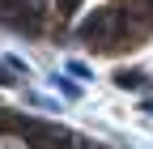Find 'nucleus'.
<instances>
[{"instance_id":"1","label":"nucleus","mask_w":153,"mask_h":149,"mask_svg":"<svg viewBox=\"0 0 153 149\" xmlns=\"http://www.w3.org/2000/svg\"><path fill=\"white\" fill-rule=\"evenodd\" d=\"M76 43L85 47H115V4H102V9H89L81 22H76Z\"/></svg>"},{"instance_id":"2","label":"nucleus","mask_w":153,"mask_h":149,"mask_svg":"<svg viewBox=\"0 0 153 149\" xmlns=\"http://www.w3.org/2000/svg\"><path fill=\"white\" fill-rule=\"evenodd\" d=\"M115 85H119V89H145L149 77H145L140 68H119V72H115Z\"/></svg>"},{"instance_id":"3","label":"nucleus","mask_w":153,"mask_h":149,"mask_svg":"<svg viewBox=\"0 0 153 149\" xmlns=\"http://www.w3.org/2000/svg\"><path fill=\"white\" fill-rule=\"evenodd\" d=\"M51 85H55V89H60V94H64V98H81V89H76V85H72L68 77H60V72H55V77H51Z\"/></svg>"},{"instance_id":"4","label":"nucleus","mask_w":153,"mask_h":149,"mask_svg":"<svg viewBox=\"0 0 153 149\" xmlns=\"http://www.w3.org/2000/svg\"><path fill=\"white\" fill-rule=\"evenodd\" d=\"M0 85H4V89H13V85H17V77H13V64H9V60H0Z\"/></svg>"},{"instance_id":"5","label":"nucleus","mask_w":153,"mask_h":149,"mask_svg":"<svg viewBox=\"0 0 153 149\" xmlns=\"http://www.w3.org/2000/svg\"><path fill=\"white\" fill-rule=\"evenodd\" d=\"M76 9H81V0H55V13L60 17H72Z\"/></svg>"},{"instance_id":"6","label":"nucleus","mask_w":153,"mask_h":149,"mask_svg":"<svg viewBox=\"0 0 153 149\" xmlns=\"http://www.w3.org/2000/svg\"><path fill=\"white\" fill-rule=\"evenodd\" d=\"M68 72H72V77H81V81H89V68H85L81 60H72V64H68Z\"/></svg>"},{"instance_id":"7","label":"nucleus","mask_w":153,"mask_h":149,"mask_svg":"<svg viewBox=\"0 0 153 149\" xmlns=\"http://www.w3.org/2000/svg\"><path fill=\"white\" fill-rule=\"evenodd\" d=\"M9 64H13V72H26V77H30V64L22 60V55H9Z\"/></svg>"},{"instance_id":"8","label":"nucleus","mask_w":153,"mask_h":149,"mask_svg":"<svg viewBox=\"0 0 153 149\" xmlns=\"http://www.w3.org/2000/svg\"><path fill=\"white\" fill-rule=\"evenodd\" d=\"M4 132H9V111L0 107V136H4Z\"/></svg>"},{"instance_id":"9","label":"nucleus","mask_w":153,"mask_h":149,"mask_svg":"<svg viewBox=\"0 0 153 149\" xmlns=\"http://www.w3.org/2000/svg\"><path fill=\"white\" fill-rule=\"evenodd\" d=\"M140 111H149V115H153V98H145V102H140Z\"/></svg>"},{"instance_id":"10","label":"nucleus","mask_w":153,"mask_h":149,"mask_svg":"<svg viewBox=\"0 0 153 149\" xmlns=\"http://www.w3.org/2000/svg\"><path fill=\"white\" fill-rule=\"evenodd\" d=\"M30 4H34V9H47V4H51V0H30Z\"/></svg>"},{"instance_id":"11","label":"nucleus","mask_w":153,"mask_h":149,"mask_svg":"<svg viewBox=\"0 0 153 149\" xmlns=\"http://www.w3.org/2000/svg\"><path fill=\"white\" fill-rule=\"evenodd\" d=\"M81 149H106V145H81Z\"/></svg>"}]
</instances>
